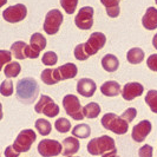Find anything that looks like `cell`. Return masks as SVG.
Returning <instances> with one entry per match:
<instances>
[{
	"instance_id": "6da1fadb",
	"label": "cell",
	"mask_w": 157,
	"mask_h": 157,
	"mask_svg": "<svg viewBox=\"0 0 157 157\" xmlns=\"http://www.w3.org/2000/svg\"><path fill=\"white\" fill-rule=\"evenodd\" d=\"M39 85L36 79L27 77L20 79L17 83V97L24 104H32L39 96Z\"/></svg>"
},
{
	"instance_id": "7a4b0ae2",
	"label": "cell",
	"mask_w": 157,
	"mask_h": 157,
	"mask_svg": "<svg viewBox=\"0 0 157 157\" xmlns=\"http://www.w3.org/2000/svg\"><path fill=\"white\" fill-rule=\"evenodd\" d=\"M86 147L89 154H91L92 156H99V155H104L105 152L116 149V143L112 137L108 135H103L101 137L92 138L87 143Z\"/></svg>"
},
{
	"instance_id": "3957f363",
	"label": "cell",
	"mask_w": 157,
	"mask_h": 157,
	"mask_svg": "<svg viewBox=\"0 0 157 157\" xmlns=\"http://www.w3.org/2000/svg\"><path fill=\"white\" fill-rule=\"evenodd\" d=\"M102 125L104 129L110 130L116 135H124L129 130V123L125 122L121 116H117L116 113H105L101 119Z\"/></svg>"
},
{
	"instance_id": "277c9868",
	"label": "cell",
	"mask_w": 157,
	"mask_h": 157,
	"mask_svg": "<svg viewBox=\"0 0 157 157\" xmlns=\"http://www.w3.org/2000/svg\"><path fill=\"white\" fill-rule=\"evenodd\" d=\"M36 140H37V134L34 132V130H32V129H24L17 136L16 141H14L12 147L19 154L27 152L29 150L31 149L32 144L36 142Z\"/></svg>"
},
{
	"instance_id": "5b68a950",
	"label": "cell",
	"mask_w": 157,
	"mask_h": 157,
	"mask_svg": "<svg viewBox=\"0 0 157 157\" xmlns=\"http://www.w3.org/2000/svg\"><path fill=\"white\" fill-rule=\"evenodd\" d=\"M63 108L66 113L75 121H82L84 118L80 101L75 94H66L63 98Z\"/></svg>"
},
{
	"instance_id": "8992f818",
	"label": "cell",
	"mask_w": 157,
	"mask_h": 157,
	"mask_svg": "<svg viewBox=\"0 0 157 157\" xmlns=\"http://www.w3.org/2000/svg\"><path fill=\"white\" fill-rule=\"evenodd\" d=\"M34 110L37 113H44L48 118H53L56 116H58V113L60 111L58 104H56L53 102V99L50 96H46V94L40 96L39 101L34 106Z\"/></svg>"
},
{
	"instance_id": "52a82bcc",
	"label": "cell",
	"mask_w": 157,
	"mask_h": 157,
	"mask_svg": "<svg viewBox=\"0 0 157 157\" xmlns=\"http://www.w3.org/2000/svg\"><path fill=\"white\" fill-rule=\"evenodd\" d=\"M63 14L59 10H51L46 14L45 20H44V25H43L44 31L50 36H53L59 31L60 25L63 24Z\"/></svg>"
},
{
	"instance_id": "ba28073f",
	"label": "cell",
	"mask_w": 157,
	"mask_h": 157,
	"mask_svg": "<svg viewBox=\"0 0 157 157\" xmlns=\"http://www.w3.org/2000/svg\"><path fill=\"white\" fill-rule=\"evenodd\" d=\"M62 143L56 140L44 138L38 144V152L43 157H56L62 154Z\"/></svg>"
},
{
	"instance_id": "9c48e42d",
	"label": "cell",
	"mask_w": 157,
	"mask_h": 157,
	"mask_svg": "<svg viewBox=\"0 0 157 157\" xmlns=\"http://www.w3.org/2000/svg\"><path fill=\"white\" fill-rule=\"evenodd\" d=\"M27 16V8L23 4H17L7 7L2 12V18L11 24H16L24 20Z\"/></svg>"
},
{
	"instance_id": "30bf717a",
	"label": "cell",
	"mask_w": 157,
	"mask_h": 157,
	"mask_svg": "<svg viewBox=\"0 0 157 157\" xmlns=\"http://www.w3.org/2000/svg\"><path fill=\"white\" fill-rule=\"evenodd\" d=\"M106 43V37L105 34L102 32H94L90 38L87 39V41L84 44V50L86 52V55L90 56L96 55L99 50H102L104 45Z\"/></svg>"
},
{
	"instance_id": "8fae6325",
	"label": "cell",
	"mask_w": 157,
	"mask_h": 157,
	"mask_svg": "<svg viewBox=\"0 0 157 157\" xmlns=\"http://www.w3.org/2000/svg\"><path fill=\"white\" fill-rule=\"evenodd\" d=\"M75 24L80 30H90L94 26V8L91 6L80 8L75 18Z\"/></svg>"
},
{
	"instance_id": "7c38bea8",
	"label": "cell",
	"mask_w": 157,
	"mask_h": 157,
	"mask_svg": "<svg viewBox=\"0 0 157 157\" xmlns=\"http://www.w3.org/2000/svg\"><path fill=\"white\" fill-rule=\"evenodd\" d=\"M151 129H152V124H151L150 121H148V119L141 121L138 124H136L132 128L131 137H132V140L135 142L142 143V142L148 137V135L151 132Z\"/></svg>"
},
{
	"instance_id": "4fadbf2b",
	"label": "cell",
	"mask_w": 157,
	"mask_h": 157,
	"mask_svg": "<svg viewBox=\"0 0 157 157\" xmlns=\"http://www.w3.org/2000/svg\"><path fill=\"white\" fill-rule=\"evenodd\" d=\"M143 91H144V87L142 84L140 83H136V82H131V83H128L124 85L123 90L121 91L122 94V97L123 99L125 101H132L136 97H140L143 94Z\"/></svg>"
},
{
	"instance_id": "5bb4252c",
	"label": "cell",
	"mask_w": 157,
	"mask_h": 157,
	"mask_svg": "<svg viewBox=\"0 0 157 157\" xmlns=\"http://www.w3.org/2000/svg\"><path fill=\"white\" fill-rule=\"evenodd\" d=\"M96 89H97L96 83L90 78H82L79 79L77 83V92L86 98H90L94 96Z\"/></svg>"
},
{
	"instance_id": "9a60e30c",
	"label": "cell",
	"mask_w": 157,
	"mask_h": 157,
	"mask_svg": "<svg viewBox=\"0 0 157 157\" xmlns=\"http://www.w3.org/2000/svg\"><path fill=\"white\" fill-rule=\"evenodd\" d=\"M63 150H62V154L64 156H72L75 154H77L79 151V147H80V143H79L78 138L71 136V137H66L63 141Z\"/></svg>"
},
{
	"instance_id": "2e32d148",
	"label": "cell",
	"mask_w": 157,
	"mask_h": 157,
	"mask_svg": "<svg viewBox=\"0 0 157 157\" xmlns=\"http://www.w3.org/2000/svg\"><path fill=\"white\" fill-rule=\"evenodd\" d=\"M57 72H58L59 80H66V79L75 78L78 73V69L73 63H66L57 67Z\"/></svg>"
},
{
	"instance_id": "e0dca14e",
	"label": "cell",
	"mask_w": 157,
	"mask_h": 157,
	"mask_svg": "<svg viewBox=\"0 0 157 157\" xmlns=\"http://www.w3.org/2000/svg\"><path fill=\"white\" fill-rule=\"evenodd\" d=\"M142 25L144 29L152 31L157 29V10L155 7H149L145 14L142 18Z\"/></svg>"
},
{
	"instance_id": "ac0fdd59",
	"label": "cell",
	"mask_w": 157,
	"mask_h": 157,
	"mask_svg": "<svg viewBox=\"0 0 157 157\" xmlns=\"http://www.w3.org/2000/svg\"><path fill=\"white\" fill-rule=\"evenodd\" d=\"M121 91V85L115 80H108L101 86V92L106 97H116Z\"/></svg>"
},
{
	"instance_id": "d6986e66",
	"label": "cell",
	"mask_w": 157,
	"mask_h": 157,
	"mask_svg": "<svg viewBox=\"0 0 157 157\" xmlns=\"http://www.w3.org/2000/svg\"><path fill=\"white\" fill-rule=\"evenodd\" d=\"M102 66L103 69L108 72H115L119 67V60L116 56L105 55L102 58Z\"/></svg>"
},
{
	"instance_id": "ffe728a7",
	"label": "cell",
	"mask_w": 157,
	"mask_h": 157,
	"mask_svg": "<svg viewBox=\"0 0 157 157\" xmlns=\"http://www.w3.org/2000/svg\"><path fill=\"white\" fill-rule=\"evenodd\" d=\"M30 46L36 52L40 53L46 47V39H45V37L41 33H38V32L34 33V34H32L31 38H30Z\"/></svg>"
},
{
	"instance_id": "44dd1931",
	"label": "cell",
	"mask_w": 157,
	"mask_h": 157,
	"mask_svg": "<svg viewBox=\"0 0 157 157\" xmlns=\"http://www.w3.org/2000/svg\"><path fill=\"white\" fill-rule=\"evenodd\" d=\"M103 6L106 10V13L110 18H117L119 16L121 8H119V2L118 0H101Z\"/></svg>"
},
{
	"instance_id": "7402d4cb",
	"label": "cell",
	"mask_w": 157,
	"mask_h": 157,
	"mask_svg": "<svg viewBox=\"0 0 157 157\" xmlns=\"http://www.w3.org/2000/svg\"><path fill=\"white\" fill-rule=\"evenodd\" d=\"M144 51L140 48V47H134V48H130L126 53V59L130 64H140L143 62L144 59Z\"/></svg>"
},
{
	"instance_id": "603a6c76",
	"label": "cell",
	"mask_w": 157,
	"mask_h": 157,
	"mask_svg": "<svg viewBox=\"0 0 157 157\" xmlns=\"http://www.w3.org/2000/svg\"><path fill=\"white\" fill-rule=\"evenodd\" d=\"M41 80L46 84V85H55L59 82V77H58V72L57 69H46L41 72L40 75Z\"/></svg>"
},
{
	"instance_id": "cb8c5ba5",
	"label": "cell",
	"mask_w": 157,
	"mask_h": 157,
	"mask_svg": "<svg viewBox=\"0 0 157 157\" xmlns=\"http://www.w3.org/2000/svg\"><path fill=\"white\" fill-rule=\"evenodd\" d=\"M99 113H101V105L98 103L91 102L89 103V104H86L83 108V115H84V117L90 118V119L97 118L99 116Z\"/></svg>"
},
{
	"instance_id": "d4e9b609",
	"label": "cell",
	"mask_w": 157,
	"mask_h": 157,
	"mask_svg": "<svg viewBox=\"0 0 157 157\" xmlns=\"http://www.w3.org/2000/svg\"><path fill=\"white\" fill-rule=\"evenodd\" d=\"M26 46H27V44L21 41V40L16 41V43H13L12 46H11V53H12V56H13L16 59L23 60V59L26 58V57H25V48H26Z\"/></svg>"
},
{
	"instance_id": "484cf974",
	"label": "cell",
	"mask_w": 157,
	"mask_h": 157,
	"mask_svg": "<svg viewBox=\"0 0 157 157\" xmlns=\"http://www.w3.org/2000/svg\"><path fill=\"white\" fill-rule=\"evenodd\" d=\"M91 135V128L87 125V124H77L76 126H73L72 129V136L76 137V138H87L89 136Z\"/></svg>"
},
{
	"instance_id": "4316f807",
	"label": "cell",
	"mask_w": 157,
	"mask_h": 157,
	"mask_svg": "<svg viewBox=\"0 0 157 157\" xmlns=\"http://www.w3.org/2000/svg\"><path fill=\"white\" fill-rule=\"evenodd\" d=\"M34 126H36L37 131H38L41 136H48V135L51 134V130H52L51 123H50L47 119H43V118L37 119Z\"/></svg>"
},
{
	"instance_id": "83f0119b",
	"label": "cell",
	"mask_w": 157,
	"mask_h": 157,
	"mask_svg": "<svg viewBox=\"0 0 157 157\" xmlns=\"http://www.w3.org/2000/svg\"><path fill=\"white\" fill-rule=\"evenodd\" d=\"M20 71H21L20 64L17 63V62H11V63H8L5 66L4 73H5V76L7 78H16L17 76L20 73Z\"/></svg>"
},
{
	"instance_id": "f1b7e54d",
	"label": "cell",
	"mask_w": 157,
	"mask_h": 157,
	"mask_svg": "<svg viewBox=\"0 0 157 157\" xmlns=\"http://www.w3.org/2000/svg\"><path fill=\"white\" fill-rule=\"evenodd\" d=\"M145 103L154 113H157V90H150L145 96Z\"/></svg>"
},
{
	"instance_id": "f546056e",
	"label": "cell",
	"mask_w": 157,
	"mask_h": 157,
	"mask_svg": "<svg viewBox=\"0 0 157 157\" xmlns=\"http://www.w3.org/2000/svg\"><path fill=\"white\" fill-rule=\"evenodd\" d=\"M56 130L60 134H66L71 130V122L66 118H58L55 122Z\"/></svg>"
},
{
	"instance_id": "4dcf8cb0",
	"label": "cell",
	"mask_w": 157,
	"mask_h": 157,
	"mask_svg": "<svg viewBox=\"0 0 157 157\" xmlns=\"http://www.w3.org/2000/svg\"><path fill=\"white\" fill-rule=\"evenodd\" d=\"M41 62L46 66H53L58 62V56L53 51H47L46 53H44V56H43Z\"/></svg>"
},
{
	"instance_id": "1f68e13d",
	"label": "cell",
	"mask_w": 157,
	"mask_h": 157,
	"mask_svg": "<svg viewBox=\"0 0 157 157\" xmlns=\"http://www.w3.org/2000/svg\"><path fill=\"white\" fill-rule=\"evenodd\" d=\"M78 0H60V5L67 14H73L77 8Z\"/></svg>"
},
{
	"instance_id": "d6a6232c",
	"label": "cell",
	"mask_w": 157,
	"mask_h": 157,
	"mask_svg": "<svg viewBox=\"0 0 157 157\" xmlns=\"http://www.w3.org/2000/svg\"><path fill=\"white\" fill-rule=\"evenodd\" d=\"M13 83L11 80H4L1 84H0V94H2L4 97H10L13 94Z\"/></svg>"
},
{
	"instance_id": "836d02e7",
	"label": "cell",
	"mask_w": 157,
	"mask_h": 157,
	"mask_svg": "<svg viewBox=\"0 0 157 157\" xmlns=\"http://www.w3.org/2000/svg\"><path fill=\"white\" fill-rule=\"evenodd\" d=\"M12 60V53L11 51L7 50H0V71L2 70V67L8 63H11Z\"/></svg>"
},
{
	"instance_id": "e575fe53",
	"label": "cell",
	"mask_w": 157,
	"mask_h": 157,
	"mask_svg": "<svg viewBox=\"0 0 157 157\" xmlns=\"http://www.w3.org/2000/svg\"><path fill=\"white\" fill-rule=\"evenodd\" d=\"M75 57L77 60H86L89 58V56L86 55L85 50H84V44H79L75 47Z\"/></svg>"
},
{
	"instance_id": "d590c367",
	"label": "cell",
	"mask_w": 157,
	"mask_h": 157,
	"mask_svg": "<svg viewBox=\"0 0 157 157\" xmlns=\"http://www.w3.org/2000/svg\"><path fill=\"white\" fill-rule=\"evenodd\" d=\"M136 116H137V110H136L135 108H129V109H126V110L122 113L121 117L123 118L125 122H128V123H131L135 118H136Z\"/></svg>"
},
{
	"instance_id": "8d00e7d4",
	"label": "cell",
	"mask_w": 157,
	"mask_h": 157,
	"mask_svg": "<svg viewBox=\"0 0 157 157\" xmlns=\"http://www.w3.org/2000/svg\"><path fill=\"white\" fill-rule=\"evenodd\" d=\"M152 154H154V149L149 144H144L138 150V156L140 157H152Z\"/></svg>"
},
{
	"instance_id": "74e56055",
	"label": "cell",
	"mask_w": 157,
	"mask_h": 157,
	"mask_svg": "<svg viewBox=\"0 0 157 157\" xmlns=\"http://www.w3.org/2000/svg\"><path fill=\"white\" fill-rule=\"evenodd\" d=\"M147 65L151 71L157 72V55H151L148 57L147 60Z\"/></svg>"
},
{
	"instance_id": "f35d334b",
	"label": "cell",
	"mask_w": 157,
	"mask_h": 157,
	"mask_svg": "<svg viewBox=\"0 0 157 157\" xmlns=\"http://www.w3.org/2000/svg\"><path fill=\"white\" fill-rule=\"evenodd\" d=\"M25 57L26 58H30V59H37L39 57V53L36 52L30 45H27L26 48H25Z\"/></svg>"
},
{
	"instance_id": "ab89813d",
	"label": "cell",
	"mask_w": 157,
	"mask_h": 157,
	"mask_svg": "<svg viewBox=\"0 0 157 157\" xmlns=\"http://www.w3.org/2000/svg\"><path fill=\"white\" fill-rule=\"evenodd\" d=\"M19 152H17L16 150L13 149L12 145H8L7 148L5 149V157H19Z\"/></svg>"
},
{
	"instance_id": "60d3db41",
	"label": "cell",
	"mask_w": 157,
	"mask_h": 157,
	"mask_svg": "<svg viewBox=\"0 0 157 157\" xmlns=\"http://www.w3.org/2000/svg\"><path fill=\"white\" fill-rule=\"evenodd\" d=\"M117 156V149H113L109 151V152H105L104 155H102V157H116Z\"/></svg>"
},
{
	"instance_id": "b9f144b4",
	"label": "cell",
	"mask_w": 157,
	"mask_h": 157,
	"mask_svg": "<svg viewBox=\"0 0 157 157\" xmlns=\"http://www.w3.org/2000/svg\"><path fill=\"white\" fill-rule=\"evenodd\" d=\"M152 45H154V47L157 50V33L154 36V38H152Z\"/></svg>"
},
{
	"instance_id": "7bdbcfd3",
	"label": "cell",
	"mask_w": 157,
	"mask_h": 157,
	"mask_svg": "<svg viewBox=\"0 0 157 157\" xmlns=\"http://www.w3.org/2000/svg\"><path fill=\"white\" fill-rule=\"evenodd\" d=\"M2 117H4V112H2V104L0 103V121L2 119Z\"/></svg>"
},
{
	"instance_id": "ee69618b",
	"label": "cell",
	"mask_w": 157,
	"mask_h": 157,
	"mask_svg": "<svg viewBox=\"0 0 157 157\" xmlns=\"http://www.w3.org/2000/svg\"><path fill=\"white\" fill-rule=\"evenodd\" d=\"M6 2H7V0H0V7H2L4 5H6Z\"/></svg>"
},
{
	"instance_id": "f6af8a7d",
	"label": "cell",
	"mask_w": 157,
	"mask_h": 157,
	"mask_svg": "<svg viewBox=\"0 0 157 157\" xmlns=\"http://www.w3.org/2000/svg\"><path fill=\"white\" fill-rule=\"evenodd\" d=\"M155 2H156V4H157V0H155Z\"/></svg>"
},
{
	"instance_id": "bcb514c9",
	"label": "cell",
	"mask_w": 157,
	"mask_h": 157,
	"mask_svg": "<svg viewBox=\"0 0 157 157\" xmlns=\"http://www.w3.org/2000/svg\"><path fill=\"white\" fill-rule=\"evenodd\" d=\"M116 157H118V156H116Z\"/></svg>"
}]
</instances>
